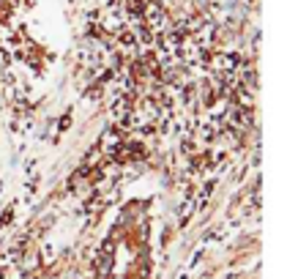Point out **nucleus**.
Listing matches in <instances>:
<instances>
[{
  "label": "nucleus",
  "mask_w": 287,
  "mask_h": 279,
  "mask_svg": "<svg viewBox=\"0 0 287 279\" xmlns=\"http://www.w3.org/2000/svg\"><path fill=\"white\" fill-rule=\"evenodd\" d=\"M11 11H14V6H11L8 0H0V28H6V25H8Z\"/></svg>",
  "instance_id": "obj_1"
}]
</instances>
